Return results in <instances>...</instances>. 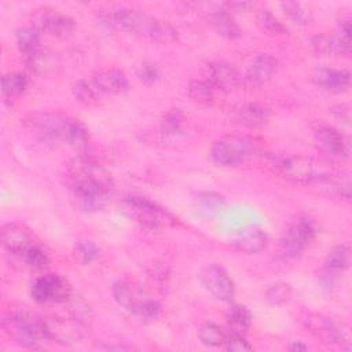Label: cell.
Returning a JSON list of instances; mask_svg holds the SVG:
<instances>
[{
	"label": "cell",
	"instance_id": "31",
	"mask_svg": "<svg viewBox=\"0 0 352 352\" xmlns=\"http://www.w3.org/2000/svg\"><path fill=\"white\" fill-rule=\"evenodd\" d=\"M65 302L67 305L70 318L74 319L76 322H78L81 324H87L88 322L92 320L94 312H92L89 304L81 296L72 293Z\"/></svg>",
	"mask_w": 352,
	"mask_h": 352
},
{
	"label": "cell",
	"instance_id": "41",
	"mask_svg": "<svg viewBox=\"0 0 352 352\" xmlns=\"http://www.w3.org/2000/svg\"><path fill=\"white\" fill-rule=\"evenodd\" d=\"M99 257V249L92 241H80L76 245V258L82 265H89Z\"/></svg>",
	"mask_w": 352,
	"mask_h": 352
},
{
	"label": "cell",
	"instance_id": "38",
	"mask_svg": "<svg viewBox=\"0 0 352 352\" xmlns=\"http://www.w3.org/2000/svg\"><path fill=\"white\" fill-rule=\"evenodd\" d=\"M161 311H162V307L158 301L144 300V301L136 302V307L132 311V314L143 323H153L160 318Z\"/></svg>",
	"mask_w": 352,
	"mask_h": 352
},
{
	"label": "cell",
	"instance_id": "34",
	"mask_svg": "<svg viewBox=\"0 0 352 352\" xmlns=\"http://www.w3.org/2000/svg\"><path fill=\"white\" fill-rule=\"evenodd\" d=\"M160 128L165 136H179L184 131V116L180 110L170 109L162 116Z\"/></svg>",
	"mask_w": 352,
	"mask_h": 352
},
{
	"label": "cell",
	"instance_id": "2",
	"mask_svg": "<svg viewBox=\"0 0 352 352\" xmlns=\"http://www.w3.org/2000/svg\"><path fill=\"white\" fill-rule=\"evenodd\" d=\"M3 327L16 344L28 349H41L51 341L47 322L22 307H12L4 314Z\"/></svg>",
	"mask_w": 352,
	"mask_h": 352
},
{
	"label": "cell",
	"instance_id": "36",
	"mask_svg": "<svg viewBox=\"0 0 352 352\" xmlns=\"http://www.w3.org/2000/svg\"><path fill=\"white\" fill-rule=\"evenodd\" d=\"M73 96L76 98L77 102L85 104V106H92L98 102V96H99V91L95 87V84L88 80H78L77 82H74L73 88Z\"/></svg>",
	"mask_w": 352,
	"mask_h": 352
},
{
	"label": "cell",
	"instance_id": "9",
	"mask_svg": "<svg viewBox=\"0 0 352 352\" xmlns=\"http://www.w3.org/2000/svg\"><path fill=\"white\" fill-rule=\"evenodd\" d=\"M69 117L59 113H33L22 120L23 126L36 138L45 142H63Z\"/></svg>",
	"mask_w": 352,
	"mask_h": 352
},
{
	"label": "cell",
	"instance_id": "21",
	"mask_svg": "<svg viewBox=\"0 0 352 352\" xmlns=\"http://www.w3.org/2000/svg\"><path fill=\"white\" fill-rule=\"evenodd\" d=\"M25 65L32 74L40 77H51L60 69V60L56 54L51 51H43L40 48L26 55Z\"/></svg>",
	"mask_w": 352,
	"mask_h": 352
},
{
	"label": "cell",
	"instance_id": "22",
	"mask_svg": "<svg viewBox=\"0 0 352 352\" xmlns=\"http://www.w3.org/2000/svg\"><path fill=\"white\" fill-rule=\"evenodd\" d=\"M231 246H234L236 250H241L243 253L254 254L265 249L268 243V235L265 231L257 227H252L248 230H243L238 235H235L230 241Z\"/></svg>",
	"mask_w": 352,
	"mask_h": 352
},
{
	"label": "cell",
	"instance_id": "3",
	"mask_svg": "<svg viewBox=\"0 0 352 352\" xmlns=\"http://www.w3.org/2000/svg\"><path fill=\"white\" fill-rule=\"evenodd\" d=\"M264 157L267 166H270L283 179L298 184H315V182L326 172L322 162L301 154L267 153Z\"/></svg>",
	"mask_w": 352,
	"mask_h": 352
},
{
	"label": "cell",
	"instance_id": "37",
	"mask_svg": "<svg viewBox=\"0 0 352 352\" xmlns=\"http://www.w3.org/2000/svg\"><path fill=\"white\" fill-rule=\"evenodd\" d=\"M226 337L227 336L220 329V326L213 322H205L198 329V338L206 346H221L226 341Z\"/></svg>",
	"mask_w": 352,
	"mask_h": 352
},
{
	"label": "cell",
	"instance_id": "40",
	"mask_svg": "<svg viewBox=\"0 0 352 352\" xmlns=\"http://www.w3.org/2000/svg\"><path fill=\"white\" fill-rule=\"evenodd\" d=\"M257 22L261 29L270 34H283L286 32V26L268 10H261L258 12Z\"/></svg>",
	"mask_w": 352,
	"mask_h": 352
},
{
	"label": "cell",
	"instance_id": "1",
	"mask_svg": "<svg viewBox=\"0 0 352 352\" xmlns=\"http://www.w3.org/2000/svg\"><path fill=\"white\" fill-rule=\"evenodd\" d=\"M109 16L114 28L144 40L169 44L177 38V30L169 22L128 7L116 8Z\"/></svg>",
	"mask_w": 352,
	"mask_h": 352
},
{
	"label": "cell",
	"instance_id": "43",
	"mask_svg": "<svg viewBox=\"0 0 352 352\" xmlns=\"http://www.w3.org/2000/svg\"><path fill=\"white\" fill-rule=\"evenodd\" d=\"M341 276H342V274L331 271L324 265H322L316 272V279H318V283H319L320 289H323L326 292H330V293L333 290L338 289V286L341 283Z\"/></svg>",
	"mask_w": 352,
	"mask_h": 352
},
{
	"label": "cell",
	"instance_id": "6",
	"mask_svg": "<svg viewBox=\"0 0 352 352\" xmlns=\"http://www.w3.org/2000/svg\"><path fill=\"white\" fill-rule=\"evenodd\" d=\"M125 205L136 223L144 230L158 232L173 228L179 224L176 216L148 198L132 195L125 199Z\"/></svg>",
	"mask_w": 352,
	"mask_h": 352
},
{
	"label": "cell",
	"instance_id": "44",
	"mask_svg": "<svg viewBox=\"0 0 352 352\" xmlns=\"http://www.w3.org/2000/svg\"><path fill=\"white\" fill-rule=\"evenodd\" d=\"M135 76L138 77L139 81L144 84H154L160 77V70L155 63L150 60H143L136 65Z\"/></svg>",
	"mask_w": 352,
	"mask_h": 352
},
{
	"label": "cell",
	"instance_id": "19",
	"mask_svg": "<svg viewBox=\"0 0 352 352\" xmlns=\"http://www.w3.org/2000/svg\"><path fill=\"white\" fill-rule=\"evenodd\" d=\"M45 322L51 341H56L63 345H70L82 338L81 327L84 324L76 322L74 319L52 318Z\"/></svg>",
	"mask_w": 352,
	"mask_h": 352
},
{
	"label": "cell",
	"instance_id": "52",
	"mask_svg": "<svg viewBox=\"0 0 352 352\" xmlns=\"http://www.w3.org/2000/svg\"><path fill=\"white\" fill-rule=\"evenodd\" d=\"M104 349H107V351H113V349H117V351H131L132 346H128V345H109Z\"/></svg>",
	"mask_w": 352,
	"mask_h": 352
},
{
	"label": "cell",
	"instance_id": "20",
	"mask_svg": "<svg viewBox=\"0 0 352 352\" xmlns=\"http://www.w3.org/2000/svg\"><path fill=\"white\" fill-rule=\"evenodd\" d=\"M92 82L99 92L104 94H124L129 88V80L126 74L116 67H109L95 73Z\"/></svg>",
	"mask_w": 352,
	"mask_h": 352
},
{
	"label": "cell",
	"instance_id": "8",
	"mask_svg": "<svg viewBox=\"0 0 352 352\" xmlns=\"http://www.w3.org/2000/svg\"><path fill=\"white\" fill-rule=\"evenodd\" d=\"M304 326L322 342L329 345H340L344 349H351V341L346 329L334 319L318 314L305 312L301 316Z\"/></svg>",
	"mask_w": 352,
	"mask_h": 352
},
{
	"label": "cell",
	"instance_id": "14",
	"mask_svg": "<svg viewBox=\"0 0 352 352\" xmlns=\"http://www.w3.org/2000/svg\"><path fill=\"white\" fill-rule=\"evenodd\" d=\"M204 80L216 91H230L239 82L236 69L224 60H212L204 67Z\"/></svg>",
	"mask_w": 352,
	"mask_h": 352
},
{
	"label": "cell",
	"instance_id": "27",
	"mask_svg": "<svg viewBox=\"0 0 352 352\" xmlns=\"http://www.w3.org/2000/svg\"><path fill=\"white\" fill-rule=\"evenodd\" d=\"M252 324L250 311L241 304H234L227 312V327L230 334L245 336Z\"/></svg>",
	"mask_w": 352,
	"mask_h": 352
},
{
	"label": "cell",
	"instance_id": "49",
	"mask_svg": "<svg viewBox=\"0 0 352 352\" xmlns=\"http://www.w3.org/2000/svg\"><path fill=\"white\" fill-rule=\"evenodd\" d=\"M330 111H331V114H333L337 120H340V121H342V122H345V124H348L349 120H351L349 107L345 106V104H337V106L331 107Z\"/></svg>",
	"mask_w": 352,
	"mask_h": 352
},
{
	"label": "cell",
	"instance_id": "25",
	"mask_svg": "<svg viewBox=\"0 0 352 352\" xmlns=\"http://www.w3.org/2000/svg\"><path fill=\"white\" fill-rule=\"evenodd\" d=\"M238 118L241 124L250 129H258L263 128L268 120H270V111L267 107H264L260 103L256 102H249L245 103L239 111H238Z\"/></svg>",
	"mask_w": 352,
	"mask_h": 352
},
{
	"label": "cell",
	"instance_id": "39",
	"mask_svg": "<svg viewBox=\"0 0 352 352\" xmlns=\"http://www.w3.org/2000/svg\"><path fill=\"white\" fill-rule=\"evenodd\" d=\"M293 289L286 282H276L271 285L265 292V298L272 305H280L290 300Z\"/></svg>",
	"mask_w": 352,
	"mask_h": 352
},
{
	"label": "cell",
	"instance_id": "13",
	"mask_svg": "<svg viewBox=\"0 0 352 352\" xmlns=\"http://www.w3.org/2000/svg\"><path fill=\"white\" fill-rule=\"evenodd\" d=\"M198 279L202 286L217 300L231 301L235 294V283L228 272L217 264H210L201 270Z\"/></svg>",
	"mask_w": 352,
	"mask_h": 352
},
{
	"label": "cell",
	"instance_id": "10",
	"mask_svg": "<svg viewBox=\"0 0 352 352\" xmlns=\"http://www.w3.org/2000/svg\"><path fill=\"white\" fill-rule=\"evenodd\" d=\"M314 139L319 151L333 160L346 158L351 153L348 136L329 124L316 122L314 126Z\"/></svg>",
	"mask_w": 352,
	"mask_h": 352
},
{
	"label": "cell",
	"instance_id": "15",
	"mask_svg": "<svg viewBox=\"0 0 352 352\" xmlns=\"http://www.w3.org/2000/svg\"><path fill=\"white\" fill-rule=\"evenodd\" d=\"M278 60L268 54H260L249 63L243 81L250 88H258L268 82L271 77L276 73Z\"/></svg>",
	"mask_w": 352,
	"mask_h": 352
},
{
	"label": "cell",
	"instance_id": "26",
	"mask_svg": "<svg viewBox=\"0 0 352 352\" xmlns=\"http://www.w3.org/2000/svg\"><path fill=\"white\" fill-rule=\"evenodd\" d=\"M89 139H91V135L85 124L77 118L69 117L65 135H63V143L69 144L73 148L81 150L88 146Z\"/></svg>",
	"mask_w": 352,
	"mask_h": 352
},
{
	"label": "cell",
	"instance_id": "47",
	"mask_svg": "<svg viewBox=\"0 0 352 352\" xmlns=\"http://www.w3.org/2000/svg\"><path fill=\"white\" fill-rule=\"evenodd\" d=\"M201 202H202V206L205 209H216L219 208L221 204H223V197L219 195V194H214V192H205L202 194L201 197Z\"/></svg>",
	"mask_w": 352,
	"mask_h": 352
},
{
	"label": "cell",
	"instance_id": "16",
	"mask_svg": "<svg viewBox=\"0 0 352 352\" xmlns=\"http://www.w3.org/2000/svg\"><path fill=\"white\" fill-rule=\"evenodd\" d=\"M312 81L331 94H341L351 85V73L348 69L318 66L312 73Z\"/></svg>",
	"mask_w": 352,
	"mask_h": 352
},
{
	"label": "cell",
	"instance_id": "33",
	"mask_svg": "<svg viewBox=\"0 0 352 352\" xmlns=\"http://www.w3.org/2000/svg\"><path fill=\"white\" fill-rule=\"evenodd\" d=\"M15 44L21 52L29 55L38 50L40 32L36 28H22L15 33Z\"/></svg>",
	"mask_w": 352,
	"mask_h": 352
},
{
	"label": "cell",
	"instance_id": "48",
	"mask_svg": "<svg viewBox=\"0 0 352 352\" xmlns=\"http://www.w3.org/2000/svg\"><path fill=\"white\" fill-rule=\"evenodd\" d=\"M252 7H253V3H249V1H228L221 6V8H224L226 11H228L232 15L236 12H246Z\"/></svg>",
	"mask_w": 352,
	"mask_h": 352
},
{
	"label": "cell",
	"instance_id": "29",
	"mask_svg": "<svg viewBox=\"0 0 352 352\" xmlns=\"http://www.w3.org/2000/svg\"><path fill=\"white\" fill-rule=\"evenodd\" d=\"M324 267H327L331 271H336L338 274H344L349 265H351V250L349 246L345 243L334 246L329 253L323 263Z\"/></svg>",
	"mask_w": 352,
	"mask_h": 352
},
{
	"label": "cell",
	"instance_id": "35",
	"mask_svg": "<svg viewBox=\"0 0 352 352\" xmlns=\"http://www.w3.org/2000/svg\"><path fill=\"white\" fill-rule=\"evenodd\" d=\"M280 10L289 21H292L293 23H296L298 26H305V25L311 23V21H312L311 12L301 3L283 1V3H280Z\"/></svg>",
	"mask_w": 352,
	"mask_h": 352
},
{
	"label": "cell",
	"instance_id": "51",
	"mask_svg": "<svg viewBox=\"0 0 352 352\" xmlns=\"http://www.w3.org/2000/svg\"><path fill=\"white\" fill-rule=\"evenodd\" d=\"M289 351H292V352H304V351H308V345H305L302 341H294L293 344L289 345Z\"/></svg>",
	"mask_w": 352,
	"mask_h": 352
},
{
	"label": "cell",
	"instance_id": "18",
	"mask_svg": "<svg viewBox=\"0 0 352 352\" xmlns=\"http://www.w3.org/2000/svg\"><path fill=\"white\" fill-rule=\"evenodd\" d=\"M316 186L327 194L329 197L337 198L340 201H349L352 194V184L351 177L348 173L344 172H333L326 170L316 182Z\"/></svg>",
	"mask_w": 352,
	"mask_h": 352
},
{
	"label": "cell",
	"instance_id": "50",
	"mask_svg": "<svg viewBox=\"0 0 352 352\" xmlns=\"http://www.w3.org/2000/svg\"><path fill=\"white\" fill-rule=\"evenodd\" d=\"M337 33L346 41H351V33H352V26L351 21L348 18H341L338 21V30Z\"/></svg>",
	"mask_w": 352,
	"mask_h": 352
},
{
	"label": "cell",
	"instance_id": "24",
	"mask_svg": "<svg viewBox=\"0 0 352 352\" xmlns=\"http://www.w3.org/2000/svg\"><path fill=\"white\" fill-rule=\"evenodd\" d=\"M208 21L212 25V28L224 38L235 40L242 34V30L238 22L235 21L234 15L226 11L224 8H219L209 12Z\"/></svg>",
	"mask_w": 352,
	"mask_h": 352
},
{
	"label": "cell",
	"instance_id": "46",
	"mask_svg": "<svg viewBox=\"0 0 352 352\" xmlns=\"http://www.w3.org/2000/svg\"><path fill=\"white\" fill-rule=\"evenodd\" d=\"M148 274L150 278L160 285L166 283V280L169 279V268L165 264H154Z\"/></svg>",
	"mask_w": 352,
	"mask_h": 352
},
{
	"label": "cell",
	"instance_id": "23",
	"mask_svg": "<svg viewBox=\"0 0 352 352\" xmlns=\"http://www.w3.org/2000/svg\"><path fill=\"white\" fill-rule=\"evenodd\" d=\"M311 44L314 51L318 54H324V55L341 54L346 56L351 54V41L344 40L338 33L324 32V33L316 34L312 38Z\"/></svg>",
	"mask_w": 352,
	"mask_h": 352
},
{
	"label": "cell",
	"instance_id": "32",
	"mask_svg": "<svg viewBox=\"0 0 352 352\" xmlns=\"http://www.w3.org/2000/svg\"><path fill=\"white\" fill-rule=\"evenodd\" d=\"M111 293L116 302L132 314L138 301L135 300L131 285L125 279H117L111 285Z\"/></svg>",
	"mask_w": 352,
	"mask_h": 352
},
{
	"label": "cell",
	"instance_id": "45",
	"mask_svg": "<svg viewBox=\"0 0 352 352\" xmlns=\"http://www.w3.org/2000/svg\"><path fill=\"white\" fill-rule=\"evenodd\" d=\"M223 346L231 352H248L253 349V346L246 341L245 336L238 334H230L228 337H226Z\"/></svg>",
	"mask_w": 352,
	"mask_h": 352
},
{
	"label": "cell",
	"instance_id": "7",
	"mask_svg": "<svg viewBox=\"0 0 352 352\" xmlns=\"http://www.w3.org/2000/svg\"><path fill=\"white\" fill-rule=\"evenodd\" d=\"M72 199L84 212L103 209L111 198V180L74 179L69 180Z\"/></svg>",
	"mask_w": 352,
	"mask_h": 352
},
{
	"label": "cell",
	"instance_id": "30",
	"mask_svg": "<svg viewBox=\"0 0 352 352\" xmlns=\"http://www.w3.org/2000/svg\"><path fill=\"white\" fill-rule=\"evenodd\" d=\"M216 89L204 78L191 80L187 87V94L190 99L198 104H212L216 98Z\"/></svg>",
	"mask_w": 352,
	"mask_h": 352
},
{
	"label": "cell",
	"instance_id": "42",
	"mask_svg": "<svg viewBox=\"0 0 352 352\" xmlns=\"http://www.w3.org/2000/svg\"><path fill=\"white\" fill-rule=\"evenodd\" d=\"M21 257L26 263V265H29L34 270H44L48 264L47 253L36 243L33 246H30Z\"/></svg>",
	"mask_w": 352,
	"mask_h": 352
},
{
	"label": "cell",
	"instance_id": "28",
	"mask_svg": "<svg viewBox=\"0 0 352 352\" xmlns=\"http://www.w3.org/2000/svg\"><path fill=\"white\" fill-rule=\"evenodd\" d=\"M30 81L26 74L14 72L1 77V92L6 98H15L29 89Z\"/></svg>",
	"mask_w": 352,
	"mask_h": 352
},
{
	"label": "cell",
	"instance_id": "11",
	"mask_svg": "<svg viewBox=\"0 0 352 352\" xmlns=\"http://www.w3.org/2000/svg\"><path fill=\"white\" fill-rule=\"evenodd\" d=\"M32 297L38 304L65 302L73 293L67 280L58 274H45L38 276L32 286Z\"/></svg>",
	"mask_w": 352,
	"mask_h": 352
},
{
	"label": "cell",
	"instance_id": "12",
	"mask_svg": "<svg viewBox=\"0 0 352 352\" xmlns=\"http://www.w3.org/2000/svg\"><path fill=\"white\" fill-rule=\"evenodd\" d=\"M33 28L52 37L67 38L74 33L76 22L72 16L58 10L43 8L33 18Z\"/></svg>",
	"mask_w": 352,
	"mask_h": 352
},
{
	"label": "cell",
	"instance_id": "5",
	"mask_svg": "<svg viewBox=\"0 0 352 352\" xmlns=\"http://www.w3.org/2000/svg\"><path fill=\"white\" fill-rule=\"evenodd\" d=\"M209 155L216 165L230 168L250 161L260 155V151L253 139L239 135H227L212 144Z\"/></svg>",
	"mask_w": 352,
	"mask_h": 352
},
{
	"label": "cell",
	"instance_id": "4",
	"mask_svg": "<svg viewBox=\"0 0 352 352\" xmlns=\"http://www.w3.org/2000/svg\"><path fill=\"white\" fill-rule=\"evenodd\" d=\"M319 234L318 223L309 216H298L283 231L278 241L276 256L282 260L298 257Z\"/></svg>",
	"mask_w": 352,
	"mask_h": 352
},
{
	"label": "cell",
	"instance_id": "17",
	"mask_svg": "<svg viewBox=\"0 0 352 352\" xmlns=\"http://www.w3.org/2000/svg\"><path fill=\"white\" fill-rule=\"evenodd\" d=\"M0 238L3 246L12 254L22 256L30 246L34 245L32 234L25 227L15 223L3 224Z\"/></svg>",
	"mask_w": 352,
	"mask_h": 352
}]
</instances>
